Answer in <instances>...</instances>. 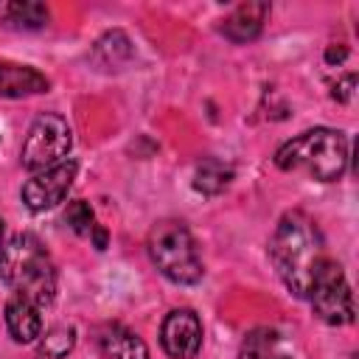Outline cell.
<instances>
[{"label":"cell","mask_w":359,"mask_h":359,"mask_svg":"<svg viewBox=\"0 0 359 359\" xmlns=\"http://www.w3.org/2000/svg\"><path fill=\"white\" fill-rule=\"evenodd\" d=\"M6 328L11 334L14 342H34L42 334V317H39V306L22 300V297H11L6 303Z\"/></svg>","instance_id":"cell-12"},{"label":"cell","mask_w":359,"mask_h":359,"mask_svg":"<svg viewBox=\"0 0 359 359\" xmlns=\"http://www.w3.org/2000/svg\"><path fill=\"white\" fill-rule=\"evenodd\" d=\"M90 236L95 238V247H98V250H104V247H107V230H104V227H98V224H95V230H93Z\"/></svg>","instance_id":"cell-19"},{"label":"cell","mask_w":359,"mask_h":359,"mask_svg":"<svg viewBox=\"0 0 359 359\" xmlns=\"http://www.w3.org/2000/svg\"><path fill=\"white\" fill-rule=\"evenodd\" d=\"M238 359H292V351L286 348L283 337L275 328H252L241 348H238Z\"/></svg>","instance_id":"cell-13"},{"label":"cell","mask_w":359,"mask_h":359,"mask_svg":"<svg viewBox=\"0 0 359 359\" xmlns=\"http://www.w3.org/2000/svg\"><path fill=\"white\" fill-rule=\"evenodd\" d=\"M353 84H356V76H353V73L345 76L339 84H334V98H337V101H351V95H353Z\"/></svg>","instance_id":"cell-18"},{"label":"cell","mask_w":359,"mask_h":359,"mask_svg":"<svg viewBox=\"0 0 359 359\" xmlns=\"http://www.w3.org/2000/svg\"><path fill=\"white\" fill-rule=\"evenodd\" d=\"M3 25L14 28V31H36L42 25H48V8L36 0H14L3 6Z\"/></svg>","instance_id":"cell-14"},{"label":"cell","mask_w":359,"mask_h":359,"mask_svg":"<svg viewBox=\"0 0 359 359\" xmlns=\"http://www.w3.org/2000/svg\"><path fill=\"white\" fill-rule=\"evenodd\" d=\"M0 280L14 297L39 309L56 297V266L34 233H17L0 244Z\"/></svg>","instance_id":"cell-2"},{"label":"cell","mask_w":359,"mask_h":359,"mask_svg":"<svg viewBox=\"0 0 359 359\" xmlns=\"http://www.w3.org/2000/svg\"><path fill=\"white\" fill-rule=\"evenodd\" d=\"M95 345L104 359H149L146 342L135 331L118 323H107L104 328H98Z\"/></svg>","instance_id":"cell-9"},{"label":"cell","mask_w":359,"mask_h":359,"mask_svg":"<svg viewBox=\"0 0 359 359\" xmlns=\"http://www.w3.org/2000/svg\"><path fill=\"white\" fill-rule=\"evenodd\" d=\"M0 244H3V219H0Z\"/></svg>","instance_id":"cell-21"},{"label":"cell","mask_w":359,"mask_h":359,"mask_svg":"<svg viewBox=\"0 0 359 359\" xmlns=\"http://www.w3.org/2000/svg\"><path fill=\"white\" fill-rule=\"evenodd\" d=\"M48 90V79L28 65L0 59V95L3 98H25Z\"/></svg>","instance_id":"cell-10"},{"label":"cell","mask_w":359,"mask_h":359,"mask_svg":"<svg viewBox=\"0 0 359 359\" xmlns=\"http://www.w3.org/2000/svg\"><path fill=\"white\" fill-rule=\"evenodd\" d=\"M73 180H76V160H62L59 165H50L45 171H36L31 180H25L20 196H22V202H25L28 210L42 213V210L56 208L67 196Z\"/></svg>","instance_id":"cell-7"},{"label":"cell","mask_w":359,"mask_h":359,"mask_svg":"<svg viewBox=\"0 0 359 359\" xmlns=\"http://www.w3.org/2000/svg\"><path fill=\"white\" fill-rule=\"evenodd\" d=\"M311 309L314 314L328 323V325H348L353 323V294L351 286L345 280V272L337 261L328 258V264L323 266V272L317 275L314 286H311Z\"/></svg>","instance_id":"cell-6"},{"label":"cell","mask_w":359,"mask_h":359,"mask_svg":"<svg viewBox=\"0 0 359 359\" xmlns=\"http://www.w3.org/2000/svg\"><path fill=\"white\" fill-rule=\"evenodd\" d=\"M230 180H233V165H227L219 157H205L194 171V188L208 196L222 194L230 185Z\"/></svg>","instance_id":"cell-15"},{"label":"cell","mask_w":359,"mask_h":359,"mask_svg":"<svg viewBox=\"0 0 359 359\" xmlns=\"http://www.w3.org/2000/svg\"><path fill=\"white\" fill-rule=\"evenodd\" d=\"M266 17H269V3H241L238 8L230 11V17H224L222 34L230 42H250L261 34Z\"/></svg>","instance_id":"cell-11"},{"label":"cell","mask_w":359,"mask_h":359,"mask_svg":"<svg viewBox=\"0 0 359 359\" xmlns=\"http://www.w3.org/2000/svg\"><path fill=\"white\" fill-rule=\"evenodd\" d=\"M73 342H76V331L70 325H56L45 334L42 339V353L50 356V359H62L73 351Z\"/></svg>","instance_id":"cell-16"},{"label":"cell","mask_w":359,"mask_h":359,"mask_svg":"<svg viewBox=\"0 0 359 359\" xmlns=\"http://www.w3.org/2000/svg\"><path fill=\"white\" fill-rule=\"evenodd\" d=\"M73 146V132L67 121L59 112H39L34 123L28 126L20 160L28 171H45L50 165H59Z\"/></svg>","instance_id":"cell-5"},{"label":"cell","mask_w":359,"mask_h":359,"mask_svg":"<svg viewBox=\"0 0 359 359\" xmlns=\"http://www.w3.org/2000/svg\"><path fill=\"white\" fill-rule=\"evenodd\" d=\"M269 258L283 280V286L294 297H309L317 275L328 264L325 241L317 227V222L303 210H289L280 216L272 241H269Z\"/></svg>","instance_id":"cell-1"},{"label":"cell","mask_w":359,"mask_h":359,"mask_svg":"<svg viewBox=\"0 0 359 359\" xmlns=\"http://www.w3.org/2000/svg\"><path fill=\"white\" fill-rule=\"evenodd\" d=\"M160 345L171 359H194L202 348V323L191 309H174L160 325Z\"/></svg>","instance_id":"cell-8"},{"label":"cell","mask_w":359,"mask_h":359,"mask_svg":"<svg viewBox=\"0 0 359 359\" xmlns=\"http://www.w3.org/2000/svg\"><path fill=\"white\" fill-rule=\"evenodd\" d=\"M325 59H328V62H334V59H337V62H339V59H345V48H339V50H334V48H328V53H325Z\"/></svg>","instance_id":"cell-20"},{"label":"cell","mask_w":359,"mask_h":359,"mask_svg":"<svg viewBox=\"0 0 359 359\" xmlns=\"http://www.w3.org/2000/svg\"><path fill=\"white\" fill-rule=\"evenodd\" d=\"M275 165L280 171H303L317 182H337L348 165V137L328 126L300 132L275 151Z\"/></svg>","instance_id":"cell-3"},{"label":"cell","mask_w":359,"mask_h":359,"mask_svg":"<svg viewBox=\"0 0 359 359\" xmlns=\"http://www.w3.org/2000/svg\"><path fill=\"white\" fill-rule=\"evenodd\" d=\"M65 222L70 224V230H73L76 236H90V233L95 230V213H93L90 202H84V199H76V202L67 205Z\"/></svg>","instance_id":"cell-17"},{"label":"cell","mask_w":359,"mask_h":359,"mask_svg":"<svg viewBox=\"0 0 359 359\" xmlns=\"http://www.w3.org/2000/svg\"><path fill=\"white\" fill-rule=\"evenodd\" d=\"M149 255L154 266L171 280V283H196L202 280V258L196 250V241L191 230L177 219H163L149 233Z\"/></svg>","instance_id":"cell-4"}]
</instances>
